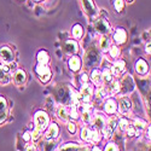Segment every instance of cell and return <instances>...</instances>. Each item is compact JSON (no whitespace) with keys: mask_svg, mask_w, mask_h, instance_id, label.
I'll use <instances>...</instances> for the list:
<instances>
[{"mask_svg":"<svg viewBox=\"0 0 151 151\" xmlns=\"http://www.w3.org/2000/svg\"><path fill=\"white\" fill-rule=\"evenodd\" d=\"M120 82V92L119 94L121 96H126L127 93H132L134 91V87H135V83H134V80L131 75H126L123 76L121 80H119Z\"/></svg>","mask_w":151,"mask_h":151,"instance_id":"3","label":"cell"},{"mask_svg":"<svg viewBox=\"0 0 151 151\" xmlns=\"http://www.w3.org/2000/svg\"><path fill=\"white\" fill-rule=\"evenodd\" d=\"M104 151H120V150H119V147H117L116 144L109 143V144L105 146V150H104Z\"/></svg>","mask_w":151,"mask_h":151,"instance_id":"35","label":"cell"},{"mask_svg":"<svg viewBox=\"0 0 151 151\" xmlns=\"http://www.w3.org/2000/svg\"><path fill=\"white\" fill-rule=\"evenodd\" d=\"M94 29L100 35H106L111 30V26L105 18L99 17V18H96L94 21Z\"/></svg>","mask_w":151,"mask_h":151,"instance_id":"6","label":"cell"},{"mask_svg":"<svg viewBox=\"0 0 151 151\" xmlns=\"http://www.w3.org/2000/svg\"><path fill=\"white\" fill-rule=\"evenodd\" d=\"M81 146H79L78 144H75V143H69V144H65V145H63L60 146L59 151H79Z\"/></svg>","mask_w":151,"mask_h":151,"instance_id":"31","label":"cell"},{"mask_svg":"<svg viewBox=\"0 0 151 151\" xmlns=\"http://www.w3.org/2000/svg\"><path fill=\"white\" fill-rule=\"evenodd\" d=\"M104 111L108 115H114L117 111V102L114 98H109L106 99V102L104 104Z\"/></svg>","mask_w":151,"mask_h":151,"instance_id":"17","label":"cell"},{"mask_svg":"<svg viewBox=\"0 0 151 151\" xmlns=\"http://www.w3.org/2000/svg\"><path fill=\"white\" fill-rule=\"evenodd\" d=\"M75 131H76V126H75V123L69 122V123H68V132L71 133V134H74Z\"/></svg>","mask_w":151,"mask_h":151,"instance_id":"36","label":"cell"},{"mask_svg":"<svg viewBox=\"0 0 151 151\" xmlns=\"http://www.w3.org/2000/svg\"><path fill=\"white\" fill-rule=\"evenodd\" d=\"M12 80H14L16 86H22L27 81V73L23 69H17L14 74V76H12Z\"/></svg>","mask_w":151,"mask_h":151,"instance_id":"15","label":"cell"},{"mask_svg":"<svg viewBox=\"0 0 151 151\" xmlns=\"http://www.w3.org/2000/svg\"><path fill=\"white\" fill-rule=\"evenodd\" d=\"M117 121H119V119L115 117V116H112L111 119L106 120L104 128L102 129V132H103V134H104L105 137H111L112 134H114L115 129L117 128Z\"/></svg>","mask_w":151,"mask_h":151,"instance_id":"10","label":"cell"},{"mask_svg":"<svg viewBox=\"0 0 151 151\" xmlns=\"http://www.w3.org/2000/svg\"><path fill=\"white\" fill-rule=\"evenodd\" d=\"M145 48H146V50H145L146 53L150 55V41H149V44H146V47H145Z\"/></svg>","mask_w":151,"mask_h":151,"instance_id":"40","label":"cell"},{"mask_svg":"<svg viewBox=\"0 0 151 151\" xmlns=\"http://www.w3.org/2000/svg\"><path fill=\"white\" fill-rule=\"evenodd\" d=\"M114 7L117 12L124 10V0H114Z\"/></svg>","mask_w":151,"mask_h":151,"instance_id":"34","label":"cell"},{"mask_svg":"<svg viewBox=\"0 0 151 151\" xmlns=\"http://www.w3.org/2000/svg\"><path fill=\"white\" fill-rule=\"evenodd\" d=\"M111 46V40L106 35H103L99 40V51L100 52H108Z\"/></svg>","mask_w":151,"mask_h":151,"instance_id":"24","label":"cell"},{"mask_svg":"<svg viewBox=\"0 0 151 151\" xmlns=\"http://www.w3.org/2000/svg\"><path fill=\"white\" fill-rule=\"evenodd\" d=\"M112 39H114L116 45H123L127 41V32L124 30V28L119 27L115 29L114 34H112Z\"/></svg>","mask_w":151,"mask_h":151,"instance_id":"11","label":"cell"},{"mask_svg":"<svg viewBox=\"0 0 151 151\" xmlns=\"http://www.w3.org/2000/svg\"><path fill=\"white\" fill-rule=\"evenodd\" d=\"M63 51H64L65 55L69 56H74L79 51V44L76 40H67L63 45Z\"/></svg>","mask_w":151,"mask_h":151,"instance_id":"13","label":"cell"},{"mask_svg":"<svg viewBox=\"0 0 151 151\" xmlns=\"http://www.w3.org/2000/svg\"><path fill=\"white\" fill-rule=\"evenodd\" d=\"M117 126L120 127V129L121 131H126L128 127H129V120L127 119V117H124V116H122V117H120L119 119V121H117Z\"/></svg>","mask_w":151,"mask_h":151,"instance_id":"30","label":"cell"},{"mask_svg":"<svg viewBox=\"0 0 151 151\" xmlns=\"http://www.w3.org/2000/svg\"><path fill=\"white\" fill-rule=\"evenodd\" d=\"M34 121H35V128L32 133V139L37 140L42 134V132L46 131V128L50 124V117L47 115V112L44 110H39L35 112L34 115Z\"/></svg>","mask_w":151,"mask_h":151,"instance_id":"1","label":"cell"},{"mask_svg":"<svg viewBox=\"0 0 151 151\" xmlns=\"http://www.w3.org/2000/svg\"><path fill=\"white\" fill-rule=\"evenodd\" d=\"M26 151H36V146L35 145H28L26 147Z\"/></svg>","mask_w":151,"mask_h":151,"instance_id":"39","label":"cell"},{"mask_svg":"<svg viewBox=\"0 0 151 151\" xmlns=\"http://www.w3.org/2000/svg\"><path fill=\"white\" fill-rule=\"evenodd\" d=\"M126 1H127V3H133L134 0H126Z\"/></svg>","mask_w":151,"mask_h":151,"instance_id":"43","label":"cell"},{"mask_svg":"<svg viewBox=\"0 0 151 151\" xmlns=\"http://www.w3.org/2000/svg\"><path fill=\"white\" fill-rule=\"evenodd\" d=\"M90 79H91L92 83H93L94 86H97V87L103 86V83H104V82H103V76H102V71H100L98 68H94V69L92 70Z\"/></svg>","mask_w":151,"mask_h":151,"instance_id":"18","label":"cell"},{"mask_svg":"<svg viewBox=\"0 0 151 151\" xmlns=\"http://www.w3.org/2000/svg\"><path fill=\"white\" fill-rule=\"evenodd\" d=\"M80 81L81 83H86V82H88V75H87L86 73H83L81 76H80Z\"/></svg>","mask_w":151,"mask_h":151,"instance_id":"37","label":"cell"},{"mask_svg":"<svg viewBox=\"0 0 151 151\" xmlns=\"http://www.w3.org/2000/svg\"><path fill=\"white\" fill-rule=\"evenodd\" d=\"M59 134V127L56 122H52L48 124V127L46 128V135H45V139L46 140H53L58 137Z\"/></svg>","mask_w":151,"mask_h":151,"instance_id":"14","label":"cell"},{"mask_svg":"<svg viewBox=\"0 0 151 151\" xmlns=\"http://www.w3.org/2000/svg\"><path fill=\"white\" fill-rule=\"evenodd\" d=\"M109 55H110V57L111 58H117V57H120V53H121V50L119 48V46H110V48H109Z\"/></svg>","mask_w":151,"mask_h":151,"instance_id":"33","label":"cell"},{"mask_svg":"<svg viewBox=\"0 0 151 151\" xmlns=\"http://www.w3.org/2000/svg\"><path fill=\"white\" fill-rule=\"evenodd\" d=\"M109 96V90L106 86H99L97 87V90L94 91V97L97 99H104Z\"/></svg>","mask_w":151,"mask_h":151,"instance_id":"25","label":"cell"},{"mask_svg":"<svg viewBox=\"0 0 151 151\" xmlns=\"http://www.w3.org/2000/svg\"><path fill=\"white\" fill-rule=\"evenodd\" d=\"M92 135H93V131L90 127H87V126H85L81 129V139L85 140L86 143L92 142Z\"/></svg>","mask_w":151,"mask_h":151,"instance_id":"26","label":"cell"},{"mask_svg":"<svg viewBox=\"0 0 151 151\" xmlns=\"http://www.w3.org/2000/svg\"><path fill=\"white\" fill-rule=\"evenodd\" d=\"M81 64H82V60L79 56H71L69 59V68L71 71H79L81 69Z\"/></svg>","mask_w":151,"mask_h":151,"instance_id":"22","label":"cell"},{"mask_svg":"<svg viewBox=\"0 0 151 151\" xmlns=\"http://www.w3.org/2000/svg\"><path fill=\"white\" fill-rule=\"evenodd\" d=\"M57 116L62 122H68L70 120V115H69V110L65 105H59L57 109Z\"/></svg>","mask_w":151,"mask_h":151,"instance_id":"20","label":"cell"},{"mask_svg":"<svg viewBox=\"0 0 151 151\" xmlns=\"http://www.w3.org/2000/svg\"><path fill=\"white\" fill-rule=\"evenodd\" d=\"M135 70L139 75H146L149 73V65H147L146 60H144L142 58L138 59L135 63Z\"/></svg>","mask_w":151,"mask_h":151,"instance_id":"23","label":"cell"},{"mask_svg":"<svg viewBox=\"0 0 151 151\" xmlns=\"http://www.w3.org/2000/svg\"><path fill=\"white\" fill-rule=\"evenodd\" d=\"M10 82V68L6 64L0 65V83L6 85Z\"/></svg>","mask_w":151,"mask_h":151,"instance_id":"19","label":"cell"},{"mask_svg":"<svg viewBox=\"0 0 151 151\" xmlns=\"http://www.w3.org/2000/svg\"><path fill=\"white\" fill-rule=\"evenodd\" d=\"M35 73L37 76H39L40 81L44 83L51 80V69L48 68L47 64H40V63H37V65L35 67Z\"/></svg>","mask_w":151,"mask_h":151,"instance_id":"5","label":"cell"},{"mask_svg":"<svg viewBox=\"0 0 151 151\" xmlns=\"http://www.w3.org/2000/svg\"><path fill=\"white\" fill-rule=\"evenodd\" d=\"M33 1H35V3H39V1H41V0H33Z\"/></svg>","mask_w":151,"mask_h":151,"instance_id":"44","label":"cell"},{"mask_svg":"<svg viewBox=\"0 0 151 151\" xmlns=\"http://www.w3.org/2000/svg\"><path fill=\"white\" fill-rule=\"evenodd\" d=\"M0 58H1L4 64H9V63L14 62L15 59V53L12 51V48L10 46H0Z\"/></svg>","mask_w":151,"mask_h":151,"instance_id":"9","label":"cell"},{"mask_svg":"<svg viewBox=\"0 0 151 151\" xmlns=\"http://www.w3.org/2000/svg\"><path fill=\"white\" fill-rule=\"evenodd\" d=\"M81 4H82V7L87 14V16L92 19H96V17L98 15V10H97L96 3L93 0H81Z\"/></svg>","mask_w":151,"mask_h":151,"instance_id":"7","label":"cell"},{"mask_svg":"<svg viewBox=\"0 0 151 151\" xmlns=\"http://www.w3.org/2000/svg\"><path fill=\"white\" fill-rule=\"evenodd\" d=\"M105 122H106V119L102 114H96L91 121V123L96 131H102L105 126Z\"/></svg>","mask_w":151,"mask_h":151,"instance_id":"16","label":"cell"},{"mask_svg":"<svg viewBox=\"0 0 151 151\" xmlns=\"http://www.w3.org/2000/svg\"><path fill=\"white\" fill-rule=\"evenodd\" d=\"M83 106L85 108H83V110L81 112V120L83 121L85 124H88V123H91V121L93 119V112L91 110V106H88L87 104L83 105Z\"/></svg>","mask_w":151,"mask_h":151,"instance_id":"21","label":"cell"},{"mask_svg":"<svg viewBox=\"0 0 151 151\" xmlns=\"http://www.w3.org/2000/svg\"><path fill=\"white\" fill-rule=\"evenodd\" d=\"M92 151H102V150H100V147H99V146H97V145H96V146H93V147H92Z\"/></svg>","mask_w":151,"mask_h":151,"instance_id":"41","label":"cell"},{"mask_svg":"<svg viewBox=\"0 0 151 151\" xmlns=\"http://www.w3.org/2000/svg\"><path fill=\"white\" fill-rule=\"evenodd\" d=\"M132 100L131 98H128L127 96H121V98L119 99V103H117V110H120V112L122 115H126L132 110Z\"/></svg>","mask_w":151,"mask_h":151,"instance_id":"8","label":"cell"},{"mask_svg":"<svg viewBox=\"0 0 151 151\" xmlns=\"http://www.w3.org/2000/svg\"><path fill=\"white\" fill-rule=\"evenodd\" d=\"M80 99H81V103L83 104H88L91 102V99L94 94V88H93V85L88 82L86 83H82L81 85V88H80Z\"/></svg>","mask_w":151,"mask_h":151,"instance_id":"4","label":"cell"},{"mask_svg":"<svg viewBox=\"0 0 151 151\" xmlns=\"http://www.w3.org/2000/svg\"><path fill=\"white\" fill-rule=\"evenodd\" d=\"M36 58H37V63H40V64H48V62H50L48 53L45 50H40V51L37 52Z\"/></svg>","mask_w":151,"mask_h":151,"instance_id":"28","label":"cell"},{"mask_svg":"<svg viewBox=\"0 0 151 151\" xmlns=\"http://www.w3.org/2000/svg\"><path fill=\"white\" fill-rule=\"evenodd\" d=\"M146 126H147V123H146L144 120H142V119H138V117L134 120V123H133V127L135 128L137 133L139 132V131L145 129V128H146Z\"/></svg>","mask_w":151,"mask_h":151,"instance_id":"29","label":"cell"},{"mask_svg":"<svg viewBox=\"0 0 151 151\" xmlns=\"http://www.w3.org/2000/svg\"><path fill=\"white\" fill-rule=\"evenodd\" d=\"M102 76H103V82L104 83H110L112 81V74H111L110 69H108V68H105L102 71Z\"/></svg>","mask_w":151,"mask_h":151,"instance_id":"32","label":"cell"},{"mask_svg":"<svg viewBox=\"0 0 151 151\" xmlns=\"http://www.w3.org/2000/svg\"><path fill=\"white\" fill-rule=\"evenodd\" d=\"M79 151H90L88 149H87V147H80V150Z\"/></svg>","mask_w":151,"mask_h":151,"instance_id":"42","label":"cell"},{"mask_svg":"<svg viewBox=\"0 0 151 151\" xmlns=\"http://www.w3.org/2000/svg\"><path fill=\"white\" fill-rule=\"evenodd\" d=\"M23 139L26 140V142H29V140L32 139V132L28 131V132L24 133V134H23Z\"/></svg>","mask_w":151,"mask_h":151,"instance_id":"38","label":"cell"},{"mask_svg":"<svg viewBox=\"0 0 151 151\" xmlns=\"http://www.w3.org/2000/svg\"><path fill=\"white\" fill-rule=\"evenodd\" d=\"M124 70H126V62L123 59H117L114 64H112L110 71L112 74V76L119 78V76H121V75L124 73Z\"/></svg>","mask_w":151,"mask_h":151,"instance_id":"12","label":"cell"},{"mask_svg":"<svg viewBox=\"0 0 151 151\" xmlns=\"http://www.w3.org/2000/svg\"><path fill=\"white\" fill-rule=\"evenodd\" d=\"M83 62H85V68H87V69L98 68L100 62H102V55H100V51L97 47H93V46L90 47L88 51H87L86 55H85Z\"/></svg>","mask_w":151,"mask_h":151,"instance_id":"2","label":"cell"},{"mask_svg":"<svg viewBox=\"0 0 151 151\" xmlns=\"http://www.w3.org/2000/svg\"><path fill=\"white\" fill-rule=\"evenodd\" d=\"M71 35L74 39H80V37H82L83 35V27L81 26V24L76 23L74 24V27L71 28Z\"/></svg>","mask_w":151,"mask_h":151,"instance_id":"27","label":"cell"}]
</instances>
